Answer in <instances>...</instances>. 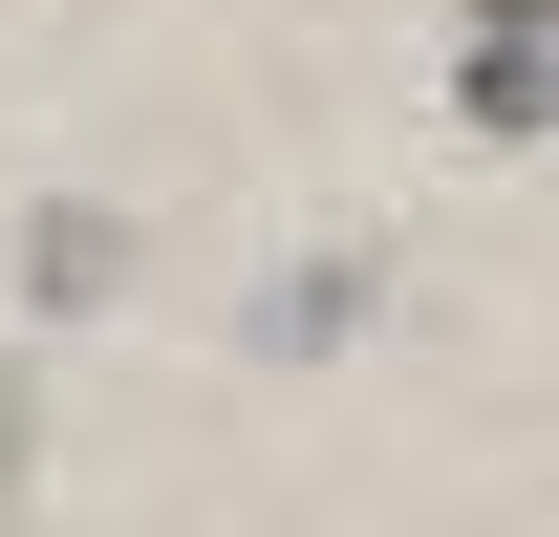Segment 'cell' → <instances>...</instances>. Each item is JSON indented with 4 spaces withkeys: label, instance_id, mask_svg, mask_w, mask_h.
Instances as JSON below:
<instances>
[{
    "label": "cell",
    "instance_id": "6da1fadb",
    "mask_svg": "<svg viewBox=\"0 0 559 537\" xmlns=\"http://www.w3.org/2000/svg\"><path fill=\"white\" fill-rule=\"evenodd\" d=\"M474 44H516V65H538V44H559V0H474Z\"/></svg>",
    "mask_w": 559,
    "mask_h": 537
},
{
    "label": "cell",
    "instance_id": "7a4b0ae2",
    "mask_svg": "<svg viewBox=\"0 0 559 537\" xmlns=\"http://www.w3.org/2000/svg\"><path fill=\"white\" fill-rule=\"evenodd\" d=\"M0 516H22V408H0Z\"/></svg>",
    "mask_w": 559,
    "mask_h": 537
}]
</instances>
